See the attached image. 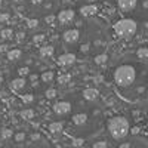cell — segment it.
I'll return each mask as SVG.
<instances>
[{"label": "cell", "instance_id": "7402d4cb", "mask_svg": "<svg viewBox=\"0 0 148 148\" xmlns=\"http://www.w3.org/2000/svg\"><path fill=\"white\" fill-rule=\"evenodd\" d=\"M45 95H46V98H47V99H53V98H56L58 92H56V89H53V88H52V89H47Z\"/></svg>", "mask_w": 148, "mask_h": 148}, {"label": "cell", "instance_id": "e0dca14e", "mask_svg": "<svg viewBox=\"0 0 148 148\" xmlns=\"http://www.w3.org/2000/svg\"><path fill=\"white\" fill-rule=\"evenodd\" d=\"M12 135H14L12 129H8V127H5V129H2V130H0V138H2L3 141H6V139H10V138H12Z\"/></svg>", "mask_w": 148, "mask_h": 148}, {"label": "cell", "instance_id": "9c48e42d", "mask_svg": "<svg viewBox=\"0 0 148 148\" xmlns=\"http://www.w3.org/2000/svg\"><path fill=\"white\" fill-rule=\"evenodd\" d=\"M25 84H27V80L24 79V76H19V77H16L10 82V89L14 92H19L25 88Z\"/></svg>", "mask_w": 148, "mask_h": 148}, {"label": "cell", "instance_id": "f1b7e54d", "mask_svg": "<svg viewBox=\"0 0 148 148\" xmlns=\"http://www.w3.org/2000/svg\"><path fill=\"white\" fill-rule=\"evenodd\" d=\"M24 139H25V133H24V132H19V133L15 135V141H16V142H21V141H24Z\"/></svg>", "mask_w": 148, "mask_h": 148}, {"label": "cell", "instance_id": "83f0119b", "mask_svg": "<svg viewBox=\"0 0 148 148\" xmlns=\"http://www.w3.org/2000/svg\"><path fill=\"white\" fill-rule=\"evenodd\" d=\"M28 73H30V70H28L27 65H25V67H21V68L18 70V74H19V76H27Z\"/></svg>", "mask_w": 148, "mask_h": 148}, {"label": "cell", "instance_id": "8d00e7d4", "mask_svg": "<svg viewBox=\"0 0 148 148\" xmlns=\"http://www.w3.org/2000/svg\"><path fill=\"white\" fill-rule=\"evenodd\" d=\"M24 37H25V34H24V33H19V34H18V40H22Z\"/></svg>", "mask_w": 148, "mask_h": 148}, {"label": "cell", "instance_id": "d6986e66", "mask_svg": "<svg viewBox=\"0 0 148 148\" xmlns=\"http://www.w3.org/2000/svg\"><path fill=\"white\" fill-rule=\"evenodd\" d=\"M107 59H108L107 53H101V55H98V56L95 58V64L102 65V64H105V62H107Z\"/></svg>", "mask_w": 148, "mask_h": 148}, {"label": "cell", "instance_id": "1f68e13d", "mask_svg": "<svg viewBox=\"0 0 148 148\" xmlns=\"http://www.w3.org/2000/svg\"><path fill=\"white\" fill-rule=\"evenodd\" d=\"M9 21V14H2L0 15V22H8Z\"/></svg>", "mask_w": 148, "mask_h": 148}, {"label": "cell", "instance_id": "cb8c5ba5", "mask_svg": "<svg viewBox=\"0 0 148 148\" xmlns=\"http://www.w3.org/2000/svg\"><path fill=\"white\" fill-rule=\"evenodd\" d=\"M21 99H22L24 104H31V102L34 101V96H33L31 93H27V95H22V96H21Z\"/></svg>", "mask_w": 148, "mask_h": 148}, {"label": "cell", "instance_id": "ac0fdd59", "mask_svg": "<svg viewBox=\"0 0 148 148\" xmlns=\"http://www.w3.org/2000/svg\"><path fill=\"white\" fill-rule=\"evenodd\" d=\"M12 36H14V31H12L10 28H3L2 31H0V37H2L3 40H9V39H12Z\"/></svg>", "mask_w": 148, "mask_h": 148}, {"label": "cell", "instance_id": "836d02e7", "mask_svg": "<svg viewBox=\"0 0 148 148\" xmlns=\"http://www.w3.org/2000/svg\"><path fill=\"white\" fill-rule=\"evenodd\" d=\"M80 51L86 53V52H88V51H89V45H83V46L80 47Z\"/></svg>", "mask_w": 148, "mask_h": 148}, {"label": "cell", "instance_id": "2e32d148", "mask_svg": "<svg viewBox=\"0 0 148 148\" xmlns=\"http://www.w3.org/2000/svg\"><path fill=\"white\" fill-rule=\"evenodd\" d=\"M40 55L42 56H52L53 55V47L52 46H43V47H40Z\"/></svg>", "mask_w": 148, "mask_h": 148}, {"label": "cell", "instance_id": "f35d334b", "mask_svg": "<svg viewBox=\"0 0 148 148\" xmlns=\"http://www.w3.org/2000/svg\"><path fill=\"white\" fill-rule=\"evenodd\" d=\"M2 2H3V0H0V5H2Z\"/></svg>", "mask_w": 148, "mask_h": 148}, {"label": "cell", "instance_id": "5bb4252c", "mask_svg": "<svg viewBox=\"0 0 148 148\" xmlns=\"http://www.w3.org/2000/svg\"><path fill=\"white\" fill-rule=\"evenodd\" d=\"M22 56V51L21 49H12V51L8 52V59L9 61H18Z\"/></svg>", "mask_w": 148, "mask_h": 148}, {"label": "cell", "instance_id": "4fadbf2b", "mask_svg": "<svg viewBox=\"0 0 148 148\" xmlns=\"http://www.w3.org/2000/svg\"><path fill=\"white\" fill-rule=\"evenodd\" d=\"M47 129H49V132L53 133V135H59L61 132H62V129H64V123L62 121H52Z\"/></svg>", "mask_w": 148, "mask_h": 148}, {"label": "cell", "instance_id": "52a82bcc", "mask_svg": "<svg viewBox=\"0 0 148 148\" xmlns=\"http://www.w3.org/2000/svg\"><path fill=\"white\" fill-rule=\"evenodd\" d=\"M79 37H80V31L77 28H71V30H67L64 33L62 39H64L65 43H70L71 45V43H76L79 40Z\"/></svg>", "mask_w": 148, "mask_h": 148}, {"label": "cell", "instance_id": "d590c367", "mask_svg": "<svg viewBox=\"0 0 148 148\" xmlns=\"http://www.w3.org/2000/svg\"><path fill=\"white\" fill-rule=\"evenodd\" d=\"M31 3L37 6V5H42V3H43V0H31Z\"/></svg>", "mask_w": 148, "mask_h": 148}, {"label": "cell", "instance_id": "3957f363", "mask_svg": "<svg viewBox=\"0 0 148 148\" xmlns=\"http://www.w3.org/2000/svg\"><path fill=\"white\" fill-rule=\"evenodd\" d=\"M136 22L133 19H129V18H123V19H119L116 24H114V31L119 37L121 39H132L136 33Z\"/></svg>", "mask_w": 148, "mask_h": 148}, {"label": "cell", "instance_id": "4316f807", "mask_svg": "<svg viewBox=\"0 0 148 148\" xmlns=\"http://www.w3.org/2000/svg\"><path fill=\"white\" fill-rule=\"evenodd\" d=\"M27 25H28L30 28H36L37 25H39V21H37V19H28V21H27Z\"/></svg>", "mask_w": 148, "mask_h": 148}, {"label": "cell", "instance_id": "8fae6325", "mask_svg": "<svg viewBox=\"0 0 148 148\" xmlns=\"http://www.w3.org/2000/svg\"><path fill=\"white\" fill-rule=\"evenodd\" d=\"M71 121L74 123L76 126H83L86 125V121H88V114H84V113H79V114H74Z\"/></svg>", "mask_w": 148, "mask_h": 148}, {"label": "cell", "instance_id": "ab89813d", "mask_svg": "<svg viewBox=\"0 0 148 148\" xmlns=\"http://www.w3.org/2000/svg\"><path fill=\"white\" fill-rule=\"evenodd\" d=\"M147 127H148V121H147Z\"/></svg>", "mask_w": 148, "mask_h": 148}, {"label": "cell", "instance_id": "8992f818", "mask_svg": "<svg viewBox=\"0 0 148 148\" xmlns=\"http://www.w3.org/2000/svg\"><path fill=\"white\" fill-rule=\"evenodd\" d=\"M56 16L61 24H70L74 19V16H76V14H74L73 9H65V10H61Z\"/></svg>", "mask_w": 148, "mask_h": 148}, {"label": "cell", "instance_id": "9a60e30c", "mask_svg": "<svg viewBox=\"0 0 148 148\" xmlns=\"http://www.w3.org/2000/svg\"><path fill=\"white\" fill-rule=\"evenodd\" d=\"M21 117H22L24 120H31V119L34 117V110H31V108L22 110V111H21Z\"/></svg>", "mask_w": 148, "mask_h": 148}, {"label": "cell", "instance_id": "f546056e", "mask_svg": "<svg viewBox=\"0 0 148 148\" xmlns=\"http://www.w3.org/2000/svg\"><path fill=\"white\" fill-rule=\"evenodd\" d=\"M83 139H80V138H76V139H73V142H71V145L73 147H82L83 145Z\"/></svg>", "mask_w": 148, "mask_h": 148}, {"label": "cell", "instance_id": "d6a6232c", "mask_svg": "<svg viewBox=\"0 0 148 148\" xmlns=\"http://www.w3.org/2000/svg\"><path fill=\"white\" fill-rule=\"evenodd\" d=\"M8 47H9L8 45H0V52H9Z\"/></svg>", "mask_w": 148, "mask_h": 148}, {"label": "cell", "instance_id": "5b68a950", "mask_svg": "<svg viewBox=\"0 0 148 148\" xmlns=\"http://www.w3.org/2000/svg\"><path fill=\"white\" fill-rule=\"evenodd\" d=\"M56 62H58L59 67H70L76 62V55L74 53H62V55L58 56Z\"/></svg>", "mask_w": 148, "mask_h": 148}, {"label": "cell", "instance_id": "484cf974", "mask_svg": "<svg viewBox=\"0 0 148 148\" xmlns=\"http://www.w3.org/2000/svg\"><path fill=\"white\" fill-rule=\"evenodd\" d=\"M92 147H96V148H107V147H110V144H108L107 141H96V142L92 144Z\"/></svg>", "mask_w": 148, "mask_h": 148}, {"label": "cell", "instance_id": "d4e9b609", "mask_svg": "<svg viewBox=\"0 0 148 148\" xmlns=\"http://www.w3.org/2000/svg\"><path fill=\"white\" fill-rule=\"evenodd\" d=\"M45 39H46V36H45V34H37V36L33 37V42L37 43V45H40V43L45 42Z\"/></svg>", "mask_w": 148, "mask_h": 148}, {"label": "cell", "instance_id": "603a6c76", "mask_svg": "<svg viewBox=\"0 0 148 148\" xmlns=\"http://www.w3.org/2000/svg\"><path fill=\"white\" fill-rule=\"evenodd\" d=\"M70 80H71L70 74H62V76L58 77V83H61V84H65V83H68Z\"/></svg>", "mask_w": 148, "mask_h": 148}, {"label": "cell", "instance_id": "4dcf8cb0", "mask_svg": "<svg viewBox=\"0 0 148 148\" xmlns=\"http://www.w3.org/2000/svg\"><path fill=\"white\" fill-rule=\"evenodd\" d=\"M55 19H58V16H55V15H49V16H46V18H45V21H46L47 24H51V22H53Z\"/></svg>", "mask_w": 148, "mask_h": 148}, {"label": "cell", "instance_id": "7c38bea8", "mask_svg": "<svg viewBox=\"0 0 148 148\" xmlns=\"http://www.w3.org/2000/svg\"><path fill=\"white\" fill-rule=\"evenodd\" d=\"M98 10V6L96 5H86V6H82L80 9V14L83 16H90V15H95Z\"/></svg>", "mask_w": 148, "mask_h": 148}, {"label": "cell", "instance_id": "30bf717a", "mask_svg": "<svg viewBox=\"0 0 148 148\" xmlns=\"http://www.w3.org/2000/svg\"><path fill=\"white\" fill-rule=\"evenodd\" d=\"M98 96H99V92L95 88H88L83 90V98L86 101H95V99H98Z\"/></svg>", "mask_w": 148, "mask_h": 148}, {"label": "cell", "instance_id": "ffe728a7", "mask_svg": "<svg viewBox=\"0 0 148 148\" xmlns=\"http://www.w3.org/2000/svg\"><path fill=\"white\" fill-rule=\"evenodd\" d=\"M52 79H53V71H45V73L42 74V80H43L45 83L52 82Z\"/></svg>", "mask_w": 148, "mask_h": 148}, {"label": "cell", "instance_id": "e575fe53", "mask_svg": "<svg viewBox=\"0 0 148 148\" xmlns=\"http://www.w3.org/2000/svg\"><path fill=\"white\" fill-rule=\"evenodd\" d=\"M31 138H33V141H37V139H40V135L39 133H33Z\"/></svg>", "mask_w": 148, "mask_h": 148}, {"label": "cell", "instance_id": "ba28073f", "mask_svg": "<svg viewBox=\"0 0 148 148\" xmlns=\"http://www.w3.org/2000/svg\"><path fill=\"white\" fill-rule=\"evenodd\" d=\"M138 0H117V6L121 12H130L135 6H136Z\"/></svg>", "mask_w": 148, "mask_h": 148}, {"label": "cell", "instance_id": "7a4b0ae2", "mask_svg": "<svg viewBox=\"0 0 148 148\" xmlns=\"http://www.w3.org/2000/svg\"><path fill=\"white\" fill-rule=\"evenodd\" d=\"M136 80V71L129 64L119 65L114 71V83L119 88H129Z\"/></svg>", "mask_w": 148, "mask_h": 148}, {"label": "cell", "instance_id": "74e56055", "mask_svg": "<svg viewBox=\"0 0 148 148\" xmlns=\"http://www.w3.org/2000/svg\"><path fill=\"white\" fill-rule=\"evenodd\" d=\"M14 2H15V3H22L24 0H14Z\"/></svg>", "mask_w": 148, "mask_h": 148}, {"label": "cell", "instance_id": "277c9868", "mask_svg": "<svg viewBox=\"0 0 148 148\" xmlns=\"http://www.w3.org/2000/svg\"><path fill=\"white\" fill-rule=\"evenodd\" d=\"M52 110L56 116H67L71 111V104L68 101H58L53 104Z\"/></svg>", "mask_w": 148, "mask_h": 148}, {"label": "cell", "instance_id": "6da1fadb", "mask_svg": "<svg viewBox=\"0 0 148 148\" xmlns=\"http://www.w3.org/2000/svg\"><path fill=\"white\" fill-rule=\"evenodd\" d=\"M107 129H108V133L111 136L119 141V139H123L127 136V133L130 130V125H129L127 119L121 117V116H116V117L108 120Z\"/></svg>", "mask_w": 148, "mask_h": 148}, {"label": "cell", "instance_id": "44dd1931", "mask_svg": "<svg viewBox=\"0 0 148 148\" xmlns=\"http://www.w3.org/2000/svg\"><path fill=\"white\" fill-rule=\"evenodd\" d=\"M136 55H138V58H141V59L148 58V47H139L138 51H136Z\"/></svg>", "mask_w": 148, "mask_h": 148}]
</instances>
